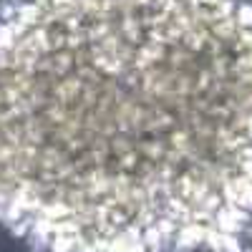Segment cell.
I'll return each mask as SVG.
<instances>
[{
    "label": "cell",
    "instance_id": "cell-1",
    "mask_svg": "<svg viewBox=\"0 0 252 252\" xmlns=\"http://www.w3.org/2000/svg\"><path fill=\"white\" fill-rule=\"evenodd\" d=\"M252 0H3L0 224L33 252H242Z\"/></svg>",
    "mask_w": 252,
    "mask_h": 252
}]
</instances>
